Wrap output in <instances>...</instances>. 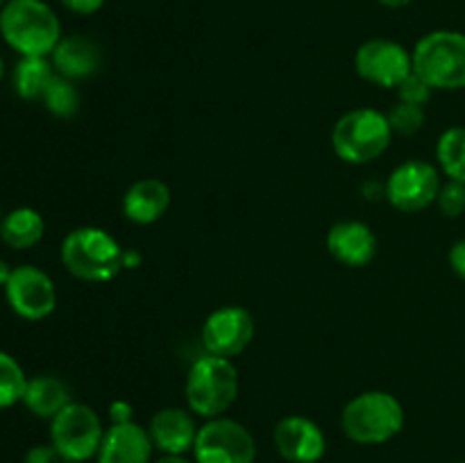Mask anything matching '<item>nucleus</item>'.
<instances>
[{
  "instance_id": "f257e3e1",
  "label": "nucleus",
  "mask_w": 465,
  "mask_h": 463,
  "mask_svg": "<svg viewBox=\"0 0 465 463\" xmlns=\"http://www.w3.org/2000/svg\"><path fill=\"white\" fill-rule=\"evenodd\" d=\"M0 36L18 57H50L62 41V23L44 0H9L0 9Z\"/></svg>"
},
{
  "instance_id": "f03ea898",
  "label": "nucleus",
  "mask_w": 465,
  "mask_h": 463,
  "mask_svg": "<svg viewBox=\"0 0 465 463\" xmlns=\"http://www.w3.org/2000/svg\"><path fill=\"white\" fill-rule=\"evenodd\" d=\"M125 248L103 227L84 225L68 232L59 248L64 268L75 280L89 284H104L121 275Z\"/></svg>"
},
{
  "instance_id": "7ed1b4c3",
  "label": "nucleus",
  "mask_w": 465,
  "mask_h": 463,
  "mask_svg": "<svg viewBox=\"0 0 465 463\" xmlns=\"http://www.w3.org/2000/svg\"><path fill=\"white\" fill-rule=\"evenodd\" d=\"M186 409L195 418L212 420L234 407L239 398V370L232 359L203 354L191 363L184 384Z\"/></svg>"
},
{
  "instance_id": "20e7f679",
  "label": "nucleus",
  "mask_w": 465,
  "mask_h": 463,
  "mask_svg": "<svg viewBox=\"0 0 465 463\" xmlns=\"http://www.w3.org/2000/svg\"><path fill=\"white\" fill-rule=\"evenodd\" d=\"M404 427V407L389 390H363L341 413V429L357 445H384Z\"/></svg>"
},
{
  "instance_id": "39448f33",
  "label": "nucleus",
  "mask_w": 465,
  "mask_h": 463,
  "mask_svg": "<svg viewBox=\"0 0 465 463\" xmlns=\"http://www.w3.org/2000/svg\"><path fill=\"white\" fill-rule=\"evenodd\" d=\"M389 116L380 109L359 107L345 112L331 127V148L336 157L352 166H363L389 150L393 141Z\"/></svg>"
},
{
  "instance_id": "423d86ee",
  "label": "nucleus",
  "mask_w": 465,
  "mask_h": 463,
  "mask_svg": "<svg viewBox=\"0 0 465 463\" xmlns=\"http://www.w3.org/2000/svg\"><path fill=\"white\" fill-rule=\"evenodd\" d=\"M413 73L434 91L465 89V34L459 30H434L420 36L411 50Z\"/></svg>"
},
{
  "instance_id": "0eeeda50",
  "label": "nucleus",
  "mask_w": 465,
  "mask_h": 463,
  "mask_svg": "<svg viewBox=\"0 0 465 463\" xmlns=\"http://www.w3.org/2000/svg\"><path fill=\"white\" fill-rule=\"evenodd\" d=\"M104 425L89 404L71 402L50 420V443L64 461L86 463L98 457Z\"/></svg>"
},
{
  "instance_id": "6e6552de",
  "label": "nucleus",
  "mask_w": 465,
  "mask_h": 463,
  "mask_svg": "<svg viewBox=\"0 0 465 463\" xmlns=\"http://www.w3.org/2000/svg\"><path fill=\"white\" fill-rule=\"evenodd\" d=\"M195 463H254L257 440L243 422L234 418H212L198 429L193 445Z\"/></svg>"
},
{
  "instance_id": "1a4fd4ad",
  "label": "nucleus",
  "mask_w": 465,
  "mask_h": 463,
  "mask_svg": "<svg viewBox=\"0 0 465 463\" xmlns=\"http://www.w3.org/2000/svg\"><path fill=\"white\" fill-rule=\"evenodd\" d=\"M440 186L439 166L425 159H407L393 168L384 184V195L398 212L420 213L436 202Z\"/></svg>"
},
{
  "instance_id": "9d476101",
  "label": "nucleus",
  "mask_w": 465,
  "mask_h": 463,
  "mask_svg": "<svg viewBox=\"0 0 465 463\" xmlns=\"http://www.w3.org/2000/svg\"><path fill=\"white\" fill-rule=\"evenodd\" d=\"M5 298L9 309L18 318L30 322H39L48 318L57 309V286L53 277L39 266L23 263L14 268L7 286H5Z\"/></svg>"
},
{
  "instance_id": "9b49d317",
  "label": "nucleus",
  "mask_w": 465,
  "mask_h": 463,
  "mask_svg": "<svg viewBox=\"0 0 465 463\" xmlns=\"http://www.w3.org/2000/svg\"><path fill=\"white\" fill-rule=\"evenodd\" d=\"M354 71L368 84L398 89L400 82L413 73L411 50L393 39H368L354 53Z\"/></svg>"
},
{
  "instance_id": "f8f14e48",
  "label": "nucleus",
  "mask_w": 465,
  "mask_h": 463,
  "mask_svg": "<svg viewBox=\"0 0 465 463\" xmlns=\"http://www.w3.org/2000/svg\"><path fill=\"white\" fill-rule=\"evenodd\" d=\"M254 316L239 304H225L209 313L200 330L203 348L207 354L234 359L243 354L254 340Z\"/></svg>"
},
{
  "instance_id": "ddd939ff",
  "label": "nucleus",
  "mask_w": 465,
  "mask_h": 463,
  "mask_svg": "<svg viewBox=\"0 0 465 463\" xmlns=\"http://www.w3.org/2000/svg\"><path fill=\"white\" fill-rule=\"evenodd\" d=\"M272 443L277 454L289 463H318L327 452L325 431L318 422L300 413L277 422L272 429Z\"/></svg>"
},
{
  "instance_id": "4468645a",
  "label": "nucleus",
  "mask_w": 465,
  "mask_h": 463,
  "mask_svg": "<svg viewBox=\"0 0 465 463\" xmlns=\"http://www.w3.org/2000/svg\"><path fill=\"white\" fill-rule=\"evenodd\" d=\"M198 422L195 413L184 407H163L150 418L148 434L154 449L168 457H184L193 452L198 438Z\"/></svg>"
},
{
  "instance_id": "2eb2a0df",
  "label": "nucleus",
  "mask_w": 465,
  "mask_h": 463,
  "mask_svg": "<svg viewBox=\"0 0 465 463\" xmlns=\"http://www.w3.org/2000/svg\"><path fill=\"white\" fill-rule=\"evenodd\" d=\"M327 252L348 268H363L377 257V236L361 221H341L327 232Z\"/></svg>"
},
{
  "instance_id": "dca6fc26",
  "label": "nucleus",
  "mask_w": 465,
  "mask_h": 463,
  "mask_svg": "<svg viewBox=\"0 0 465 463\" xmlns=\"http://www.w3.org/2000/svg\"><path fill=\"white\" fill-rule=\"evenodd\" d=\"M154 445L150 440L148 427L139 422L109 425L100 443L98 463H153Z\"/></svg>"
},
{
  "instance_id": "f3484780",
  "label": "nucleus",
  "mask_w": 465,
  "mask_h": 463,
  "mask_svg": "<svg viewBox=\"0 0 465 463\" xmlns=\"http://www.w3.org/2000/svg\"><path fill=\"white\" fill-rule=\"evenodd\" d=\"M103 48L95 39L86 34L62 36L57 48L50 54L57 75L68 80H86V77L98 75L103 68Z\"/></svg>"
},
{
  "instance_id": "a211bd4d",
  "label": "nucleus",
  "mask_w": 465,
  "mask_h": 463,
  "mask_svg": "<svg viewBox=\"0 0 465 463\" xmlns=\"http://www.w3.org/2000/svg\"><path fill=\"white\" fill-rule=\"evenodd\" d=\"M168 207H171V189L157 177H143L134 182L123 195V216L134 225H153L162 221Z\"/></svg>"
},
{
  "instance_id": "6ab92c4d",
  "label": "nucleus",
  "mask_w": 465,
  "mask_h": 463,
  "mask_svg": "<svg viewBox=\"0 0 465 463\" xmlns=\"http://www.w3.org/2000/svg\"><path fill=\"white\" fill-rule=\"evenodd\" d=\"M71 389L57 375H36L27 379L23 404L27 411L44 420H53L66 404H71Z\"/></svg>"
},
{
  "instance_id": "aec40b11",
  "label": "nucleus",
  "mask_w": 465,
  "mask_h": 463,
  "mask_svg": "<svg viewBox=\"0 0 465 463\" xmlns=\"http://www.w3.org/2000/svg\"><path fill=\"white\" fill-rule=\"evenodd\" d=\"M45 221L36 209L16 207L0 221V241L12 250H30L44 239Z\"/></svg>"
},
{
  "instance_id": "412c9836",
  "label": "nucleus",
  "mask_w": 465,
  "mask_h": 463,
  "mask_svg": "<svg viewBox=\"0 0 465 463\" xmlns=\"http://www.w3.org/2000/svg\"><path fill=\"white\" fill-rule=\"evenodd\" d=\"M54 75L57 71L50 57H21L12 71L14 94L27 103H41Z\"/></svg>"
},
{
  "instance_id": "4be33fe9",
  "label": "nucleus",
  "mask_w": 465,
  "mask_h": 463,
  "mask_svg": "<svg viewBox=\"0 0 465 463\" xmlns=\"http://www.w3.org/2000/svg\"><path fill=\"white\" fill-rule=\"evenodd\" d=\"M436 163L448 180L465 184V127H448L436 143Z\"/></svg>"
},
{
  "instance_id": "5701e85b",
  "label": "nucleus",
  "mask_w": 465,
  "mask_h": 463,
  "mask_svg": "<svg viewBox=\"0 0 465 463\" xmlns=\"http://www.w3.org/2000/svg\"><path fill=\"white\" fill-rule=\"evenodd\" d=\"M41 104L45 107V112L53 113L54 118H62V121H68V118H75L77 112L82 107V95L77 91L75 82L68 80V77L54 75L53 84L45 91Z\"/></svg>"
},
{
  "instance_id": "b1692460",
  "label": "nucleus",
  "mask_w": 465,
  "mask_h": 463,
  "mask_svg": "<svg viewBox=\"0 0 465 463\" xmlns=\"http://www.w3.org/2000/svg\"><path fill=\"white\" fill-rule=\"evenodd\" d=\"M27 379L30 377L25 375L18 359H14L12 354L0 350V409H9L14 404L23 402Z\"/></svg>"
},
{
  "instance_id": "393cba45",
  "label": "nucleus",
  "mask_w": 465,
  "mask_h": 463,
  "mask_svg": "<svg viewBox=\"0 0 465 463\" xmlns=\"http://www.w3.org/2000/svg\"><path fill=\"white\" fill-rule=\"evenodd\" d=\"M386 116H389L393 134H400V136H413L416 132H420L427 123L425 107L402 103V100H398Z\"/></svg>"
},
{
  "instance_id": "a878e982",
  "label": "nucleus",
  "mask_w": 465,
  "mask_h": 463,
  "mask_svg": "<svg viewBox=\"0 0 465 463\" xmlns=\"http://www.w3.org/2000/svg\"><path fill=\"white\" fill-rule=\"evenodd\" d=\"M440 213L445 218H459L465 213V184L463 182L448 180L439 191V198H436Z\"/></svg>"
},
{
  "instance_id": "bb28decb",
  "label": "nucleus",
  "mask_w": 465,
  "mask_h": 463,
  "mask_svg": "<svg viewBox=\"0 0 465 463\" xmlns=\"http://www.w3.org/2000/svg\"><path fill=\"white\" fill-rule=\"evenodd\" d=\"M395 91H398V100L409 104H418V107H427V103H430L431 95H434V89H431L420 75H416V73L404 77Z\"/></svg>"
},
{
  "instance_id": "cd10ccee",
  "label": "nucleus",
  "mask_w": 465,
  "mask_h": 463,
  "mask_svg": "<svg viewBox=\"0 0 465 463\" xmlns=\"http://www.w3.org/2000/svg\"><path fill=\"white\" fill-rule=\"evenodd\" d=\"M23 463H64V458L59 457L57 449L53 448V443H41L32 445L30 449L23 457Z\"/></svg>"
},
{
  "instance_id": "c85d7f7f",
  "label": "nucleus",
  "mask_w": 465,
  "mask_h": 463,
  "mask_svg": "<svg viewBox=\"0 0 465 463\" xmlns=\"http://www.w3.org/2000/svg\"><path fill=\"white\" fill-rule=\"evenodd\" d=\"M107 413L112 425H123V422L134 420V407H132L130 402H125V399H114V402L109 404Z\"/></svg>"
},
{
  "instance_id": "c756f323",
  "label": "nucleus",
  "mask_w": 465,
  "mask_h": 463,
  "mask_svg": "<svg viewBox=\"0 0 465 463\" xmlns=\"http://www.w3.org/2000/svg\"><path fill=\"white\" fill-rule=\"evenodd\" d=\"M59 3H62L68 12L77 14V16H91V14L100 12L107 0H59Z\"/></svg>"
},
{
  "instance_id": "7c9ffc66",
  "label": "nucleus",
  "mask_w": 465,
  "mask_h": 463,
  "mask_svg": "<svg viewBox=\"0 0 465 463\" xmlns=\"http://www.w3.org/2000/svg\"><path fill=\"white\" fill-rule=\"evenodd\" d=\"M448 261L454 275L465 281V239L452 243V248H450V254H448Z\"/></svg>"
},
{
  "instance_id": "2f4dec72",
  "label": "nucleus",
  "mask_w": 465,
  "mask_h": 463,
  "mask_svg": "<svg viewBox=\"0 0 465 463\" xmlns=\"http://www.w3.org/2000/svg\"><path fill=\"white\" fill-rule=\"evenodd\" d=\"M141 261H143V259H141V254L136 252V250H125V257H123V268H125V271H134Z\"/></svg>"
},
{
  "instance_id": "473e14b6",
  "label": "nucleus",
  "mask_w": 465,
  "mask_h": 463,
  "mask_svg": "<svg viewBox=\"0 0 465 463\" xmlns=\"http://www.w3.org/2000/svg\"><path fill=\"white\" fill-rule=\"evenodd\" d=\"M12 272H14V268L9 266V263L5 261V259H0V289H5V286H7V281H9V277H12Z\"/></svg>"
},
{
  "instance_id": "72a5a7b5",
  "label": "nucleus",
  "mask_w": 465,
  "mask_h": 463,
  "mask_svg": "<svg viewBox=\"0 0 465 463\" xmlns=\"http://www.w3.org/2000/svg\"><path fill=\"white\" fill-rule=\"evenodd\" d=\"M377 3L384 5V7H389V9H402V7H409L413 0H377Z\"/></svg>"
},
{
  "instance_id": "f704fd0d",
  "label": "nucleus",
  "mask_w": 465,
  "mask_h": 463,
  "mask_svg": "<svg viewBox=\"0 0 465 463\" xmlns=\"http://www.w3.org/2000/svg\"><path fill=\"white\" fill-rule=\"evenodd\" d=\"M153 463H195V461H189L186 457H168V454H162V457L154 458Z\"/></svg>"
},
{
  "instance_id": "c9c22d12",
  "label": "nucleus",
  "mask_w": 465,
  "mask_h": 463,
  "mask_svg": "<svg viewBox=\"0 0 465 463\" xmlns=\"http://www.w3.org/2000/svg\"><path fill=\"white\" fill-rule=\"evenodd\" d=\"M3 77H5V62L3 57H0V82H3Z\"/></svg>"
},
{
  "instance_id": "e433bc0d",
  "label": "nucleus",
  "mask_w": 465,
  "mask_h": 463,
  "mask_svg": "<svg viewBox=\"0 0 465 463\" xmlns=\"http://www.w3.org/2000/svg\"><path fill=\"white\" fill-rule=\"evenodd\" d=\"M7 3H9V0H0V9H3Z\"/></svg>"
},
{
  "instance_id": "4c0bfd02",
  "label": "nucleus",
  "mask_w": 465,
  "mask_h": 463,
  "mask_svg": "<svg viewBox=\"0 0 465 463\" xmlns=\"http://www.w3.org/2000/svg\"><path fill=\"white\" fill-rule=\"evenodd\" d=\"M3 216H5V213H3V207H0V221H3Z\"/></svg>"
},
{
  "instance_id": "58836bf2",
  "label": "nucleus",
  "mask_w": 465,
  "mask_h": 463,
  "mask_svg": "<svg viewBox=\"0 0 465 463\" xmlns=\"http://www.w3.org/2000/svg\"><path fill=\"white\" fill-rule=\"evenodd\" d=\"M457 463H465V461H457Z\"/></svg>"
},
{
  "instance_id": "ea45409f",
  "label": "nucleus",
  "mask_w": 465,
  "mask_h": 463,
  "mask_svg": "<svg viewBox=\"0 0 465 463\" xmlns=\"http://www.w3.org/2000/svg\"><path fill=\"white\" fill-rule=\"evenodd\" d=\"M64 463H71V461H64Z\"/></svg>"
}]
</instances>
